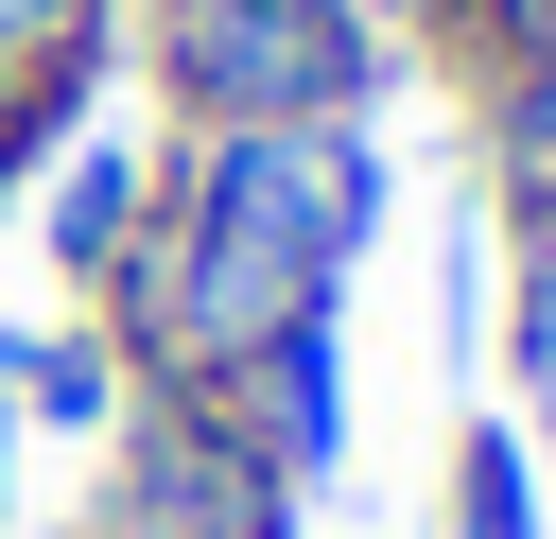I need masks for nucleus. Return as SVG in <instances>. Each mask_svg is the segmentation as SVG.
I'll list each match as a JSON object with an SVG mask.
<instances>
[{"label":"nucleus","mask_w":556,"mask_h":539,"mask_svg":"<svg viewBox=\"0 0 556 539\" xmlns=\"http://www.w3.org/2000/svg\"><path fill=\"white\" fill-rule=\"evenodd\" d=\"M295 504H313V487H278L226 400L139 383L122 435H104V522H87V539H295Z\"/></svg>","instance_id":"obj_3"},{"label":"nucleus","mask_w":556,"mask_h":539,"mask_svg":"<svg viewBox=\"0 0 556 539\" xmlns=\"http://www.w3.org/2000/svg\"><path fill=\"white\" fill-rule=\"evenodd\" d=\"M504 365H521V435L556 452V226H521V296H504Z\"/></svg>","instance_id":"obj_9"},{"label":"nucleus","mask_w":556,"mask_h":539,"mask_svg":"<svg viewBox=\"0 0 556 539\" xmlns=\"http://www.w3.org/2000/svg\"><path fill=\"white\" fill-rule=\"evenodd\" d=\"M70 17H104V0H0V70H17L35 35H70Z\"/></svg>","instance_id":"obj_10"},{"label":"nucleus","mask_w":556,"mask_h":539,"mask_svg":"<svg viewBox=\"0 0 556 539\" xmlns=\"http://www.w3.org/2000/svg\"><path fill=\"white\" fill-rule=\"evenodd\" d=\"M452 539H539V435L521 417H469L452 435Z\"/></svg>","instance_id":"obj_7"},{"label":"nucleus","mask_w":556,"mask_h":539,"mask_svg":"<svg viewBox=\"0 0 556 539\" xmlns=\"http://www.w3.org/2000/svg\"><path fill=\"white\" fill-rule=\"evenodd\" d=\"M122 400H139V383H122V348H104L87 313H70V330H17V417H35V435H122Z\"/></svg>","instance_id":"obj_6"},{"label":"nucleus","mask_w":556,"mask_h":539,"mask_svg":"<svg viewBox=\"0 0 556 539\" xmlns=\"http://www.w3.org/2000/svg\"><path fill=\"white\" fill-rule=\"evenodd\" d=\"M208 400L261 435V469H278V487H330V469H348V296H330V313H295L278 348H243V383H208Z\"/></svg>","instance_id":"obj_4"},{"label":"nucleus","mask_w":556,"mask_h":539,"mask_svg":"<svg viewBox=\"0 0 556 539\" xmlns=\"http://www.w3.org/2000/svg\"><path fill=\"white\" fill-rule=\"evenodd\" d=\"M486 191H504V226H556V70L486 87Z\"/></svg>","instance_id":"obj_8"},{"label":"nucleus","mask_w":556,"mask_h":539,"mask_svg":"<svg viewBox=\"0 0 556 539\" xmlns=\"http://www.w3.org/2000/svg\"><path fill=\"white\" fill-rule=\"evenodd\" d=\"M17 191H35V174H17V156H0V209H17Z\"/></svg>","instance_id":"obj_12"},{"label":"nucleus","mask_w":556,"mask_h":539,"mask_svg":"<svg viewBox=\"0 0 556 539\" xmlns=\"http://www.w3.org/2000/svg\"><path fill=\"white\" fill-rule=\"evenodd\" d=\"M139 226H156V156H139V139H70V174L35 191V243H52V278L87 296V278H104Z\"/></svg>","instance_id":"obj_5"},{"label":"nucleus","mask_w":556,"mask_h":539,"mask_svg":"<svg viewBox=\"0 0 556 539\" xmlns=\"http://www.w3.org/2000/svg\"><path fill=\"white\" fill-rule=\"evenodd\" d=\"M295 313H330V278L313 261H278V243H243V226H191V209H156L104 278H87V330L122 348V383H243V348H278Z\"/></svg>","instance_id":"obj_1"},{"label":"nucleus","mask_w":556,"mask_h":539,"mask_svg":"<svg viewBox=\"0 0 556 539\" xmlns=\"http://www.w3.org/2000/svg\"><path fill=\"white\" fill-rule=\"evenodd\" d=\"M0 522H17V417H0Z\"/></svg>","instance_id":"obj_11"},{"label":"nucleus","mask_w":556,"mask_h":539,"mask_svg":"<svg viewBox=\"0 0 556 539\" xmlns=\"http://www.w3.org/2000/svg\"><path fill=\"white\" fill-rule=\"evenodd\" d=\"M174 122H365L400 35L365 0H139Z\"/></svg>","instance_id":"obj_2"}]
</instances>
